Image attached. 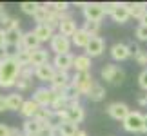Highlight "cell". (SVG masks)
<instances>
[{
    "instance_id": "cell-1",
    "label": "cell",
    "mask_w": 147,
    "mask_h": 136,
    "mask_svg": "<svg viewBox=\"0 0 147 136\" xmlns=\"http://www.w3.org/2000/svg\"><path fill=\"white\" fill-rule=\"evenodd\" d=\"M22 65L16 62L15 55L0 62V87H13L16 86V80L20 76Z\"/></svg>"
},
{
    "instance_id": "cell-2",
    "label": "cell",
    "mask_w": 147,
    "mask_h": 136,
    "mask_svg": "<svg viewBox=\"0 0 147 136\" xmlns=\"http://www.w3.org/2000/svg\"><path fill=\"white\" fill-rule=\"evenodd\" d=\"M102 78H104L105 82L113 83V86H122L123 83V78H125V73H123V69H120L118 65L115 64H105L104 67H102Z\"/></svg>"
},
{
    "instance_id": "cell-3",
    "label": "cell",
    "mask_w": 147,
    "mask_h": 136,
    "mask_svg": "<svg viewBox=\"0 0 147 136\" xmlns=\"http://www.w3.org/2000/svg\"><path fill=\"white\" fill-rule=\"evenodd\" d=\"M144 118L145 114H142L140 111H131L129 116L122 122V125L127 133H144Z\"/></svg>"
},
{
    "instance_id": "cell-4",
    "label": "cell",
    "mask_w": 147,
    "mask_h": 136,
    "mask_svg": "<svg viewBox=\"0 0 147 136\" xmlns=\"http://www.w3.org/2000/svg\"><path fill=\"white\" fill-rule=\"evenodd\" d=\"M71 83L75 86L78 91H80V94H86L91 91V87L94 86V80L91 76V73H75V76H73Z\"/></svg>"
},
{
    "instance_id": "cell-5",
    "label": "cell",
    "mask_w": 147,
    "mask_h": 136,
    "mask_svg": "<svg viewBox=\"0 0 147 136\" xmlns=\"http://www.w3.org/2000/svg\"><path fill=\"white\" fill-rule=\"evenodd\" d=\"M55 98H56V94L53 93L51 87L49 89L47 87H38V89H35V93H33V100H35L40 107H49L51 109Z\"/></svg>"
},
{
    "instance_id": "cell-6",
    "label": "cell",
    "mask_w": 147,
    "mask_h": 136,
    "mask_svg": "<svg viewBox=\"0 0 147 136\" xmlns=\"http://www.w3.org/2000/svg\"><path fill=\"white\" fill-rule=\"evenodd\" d=\"M105 15L104 4L98 2H89L86 7H84V16H86V22H100Z\"/></svg>"
},
{
    "instance_id": "cell-7",
    "label": "cell",
    "mask_w": 147,
    "mask_h": 136,
    "mask_svg": "<svg viewBox=\"0 0 147 136\" xmlns=\"http://www.w3.org/2000/svg\"><path fill=\"white\" fill-rule=\"evenodd\" d=\"M49 45H51V51H55V55H65V53H69V49H71V40L64 35H60V33H56V35L51 38Z\"/></svg>"
},
{
    "instance_id": "cell-8",
    "label": "cell",
    "mask_w": 147,
    "mask_h": 136,
    "mask_svg": "<svg viewBox=\"0 0 147 136\" xmlns=\"http://www.w3.org/2000/svg\"><path fill=\"white\" fill-rule=\"evenodd\" d=\"M105 111L113 120H118V122H123L129 116V112H131L129 107L123 104V102H113V104H109V107H107Z\"/></svg>"
},
{
    "instance_id": "cell-9",
    "label": "cell",
    "mask_w": 147,
    "mask_h": 136,
    "mask_svg": "<svg viewBox=\"0 0 147 136\" xmlns=\"http://www.w3.org/2000/svg\"><path fill=\"white\" fill-rule=\"evenodd\" d=\"M84 118H86V111H84V107L80 104H71L65 109V120L67 122H73V123H76V125H78V123L84 122Z\"/></svg>"
},
{
    "instance_id": "cell-10",
    "label": "cell",
    "mask_w": 147,
    "mask_h": 136,
    "mask_svg": "<svg viewBox=\"0 0 147 136\" xmlns=\"http://www.w3.org/2000/svg\"><path fill=\"white\" fill-rule=\"evenodd\" d=\"M73 64H75V56L71 53H65V55H55L53 58V65L56 71H69Z\"/></svg>"
},
{
    "instance_id": "cell-11",
    "label": "cell",
    "mask_w": 147,
    "mask_h": 136,
    "mask_svg": "<svg viewBox=\"0 0 147 136\" xmlns=\"http://www.w3.org/2000/svg\"><path fill=\"white\" fill-rule=\"evenodd\" d=\"M104 47H105L104 38H100V36H93V38H91V42H89V44H87V47H86V55L89 56V58L100 56L102 53H104Z\"/></svg>"
},
{
    "instance_id": "cell-12",
    "label": "cell",
    "mask_w": 147,
    "mask_h": 136,
    "mask_svg": "<svg viewBox=\"0 0 147 136\" xmlns=\"http://www.w3.org/2000/svg\"><path fill=\"white\" fill-rule=\"evenodd\" d=\"M40 40H38V36L35 35V31H27L24 33V36H22V49L29 51V53H33V51L40 49Z\"/></svg>"
},
{
    "instance_id": "cell-13",
    "label": "cell",
    "mask_w": 147,
    "mask_h": 136,
    "mask_svg": "<svg viewBox=\"0 0 147 136\" xmlns=\"http://www.w3.org/2000/svg\"><path fill=\"white\" fill-rule=\"evenodd\" d=\"M55 73H56V69H55V65L53 64H44V65H38V67H35V76L38 78V80H42V82H51L53 80V76H55Z\"/></svg>"
},
{
    "instance_id": "cell-14",
    "label": "cell",
    "mask_w": 147,
    "mask_h": 136,
    "mask_svg": "<svg viewBox=\"0 0 147 136\" xmlns=\"http://www.w3.org/2000/svg\"><path fill=\"white\" fill-rule=\"evenodd\" d=\"M111 56H113V60H116V62H122V60H127L129 56V47H127V44H122V42H118L115 44L111 47Z\"/></svg>"
},
{
    "instance_id": "cell-15",
    "label": "cell",
    "mask_w": 147,
    "mask_h": 136,
    "mask_svg": "<svg viewBox=\"0 0 147 136\" xmlns=\"http://www.w3.org/2000/svg\"><path fill=\"white\" fill-rule=\"evenodd\" d=\"M38 111H40V105L31 98V100H26L24 102V105H22V109H20V114L24 116V118H27V120H31V118L36 116Z\"/></svg>"
},
{
    "instance_id": "cell-16",
    "label": "cell",
    "mask_w": 147,
    "mask_h": 136,
    "mask_svg": "<svg viewBox=\"0 0 147 136\" xmlns=\"http://www.w3.org/2000/svg\"><path fill=\"white\" fill-rule=\"evenodd\" d=\"M125 7L129 11V15L138 20L147 13V4H144V2H129V4H125Z\"/></svg>"
},
{
    "instance_id": "cell-17",
    "label": "cell",
    "mask_w": 147,
    "mask_h": 136,
    "mask_svg": "<svg viewBox=\"0 0 147 136\" xmlns=\"http://www.w3.org/2000/svg\"><path fill=\"white\" fill-rule=\"evenodd\" d=\"M78 31V27H76V22L73 20V18H67V20H62L60 22V26H58V33L60 35H64L67 38H73V35Z\"/></svg>"
},
{
    "instance_id": "cell-18",
    "label": "cell",
    "mask_w": 147,
    "mask_h": 136,
    "mask_svg": "<svg viewBox=\"0 0 147 136\" xmlns=\"http://www.w3.org/2000/svg\"><path fill=\"white\" fill-rule=\"evenodd\" d=\"M73 67L76 69V73H89L91 71V58L87 55H78V56H75Z\"/></svg>"
},
{
    "instance_id": "cell-19",
    "label": "cell",
    "mask_w": 147,
    "mask_h": 136,
    "mask_svg": "<svg viewBox=\"0 0 147 136\" xmlns=\"http://www.w3.org/2000/svg\"><path fill=\"white\" fill-rule=\"evenodd\" d=\"M44 127V123L36 122L35 118H31V120H26L24 122V134L26 136H38Z\"/></svg>"
},
{
    "instance_id": "cell-20",
    "label": "cell",
    "mask_w": 147,
    "mask_h": 136,
    "mask_svg": "<svg viewBox=\"0 0 147 136\" xmlns=\"http://www.w3.org/2000/svg\"><path fill=\"white\" fill-rule=\"evenodd\" d=\"M49 62V53L46 49H36V51H33L31 53V65L33 67H38V65H44V64H47Z\"/></svg>"
},
{
    "instance_id": "cell-21",
    "label": "cell",
    "mask_w": 147,
    "mask_h": 136,
    "mask_svg": "<svg viewBox=\"0 0 147 136\" xmlns=\"http://www.w3.org/2000/svg\"><path fill=\"white\" fill-rule=\"evenodd\" d=\"M35 35L38 36V40L40 42H51V38L55 36V33H53V29H51L49 26H46V24H38L36 27H35Z\"/></svg>"
},
{
    "instance_id": "cell-22",
    "label": "cell",
    "mask_w": 147,
    "mask_h": 136,
    "mask_svg": "<svg viewBox=\"0 0 147 136\" xmlns=\"http://www.w3.org/2000/svg\"><path fill=\"white\" fill-rule=\"evenodd\" d=\"M111 16H113V20H115V22H118V24H125L131 15H129V11H127V7H125V4H120V2H118V7L113 11V15H111Z\"/></svg>"
},
{
    "instance_id": "cell-23",
    "label": "cell",
    "mask_w": 147,
    "mask_h": 136,
    "mask_svg": "<svg viewBox=\"0 0 147 136\" xmlns=\"http://www.w3.org/2000/svg\"><path fill=\"white\" fill-rule=\"evenodd\" d=\"M91 38H93V36H89V35H87V33L84 31V29H78V31L75 33V35H73L71 42L75 44L76 47H84V49H86V47H87V44L91 42Z\"/></svg>"
},
{
    "instance_id": "cell-24",
    "label": "cell",
    "mask_w": 147,
    "mask_h": 136,
    "mask_svg": "<svg viewBox=\"0 0 147 136\" xmlns=\"http://www.w3.org/2000/svg\"><path fill=\"white\" fill-rule=\"evenodd\" d=\"M51 15H53V9L49 7V4H40L38 9H36V13H35V20L38 24H46Z\"/></svg>"
},
{
    "instance_id": "cell-25",
    "label": "cell",
    "mask_w": 147,
    "mask_h": 136,
    "mask_svg": "<svg viewBox=\"0 0 147 136\" xmlns=\"http://www.w3.org/2000/svg\"><path fill=\"white\" fill-rule=\"evenodd\" d=\"M24 98H22V94L20 93H11L7 94V107H9V111H20L22 109V105H24Z\"/></svg>"
},
{
    "instance_id": "cell-26",
    "label": "cell",
    "mask_w": 147,
    "mask_h": 136,
    "mask_svg": "<svg viewBox=\"0 0 147 136\" xmlns=\"http://www.w3.org/2000/svg\"><path fill=\"white\" fill-rule=\"evenodd\" d=\"M80 129H78L76 123H73V122H62L60 125H58V134L60 136H75Z\"/></svg>"
},
{
    "instance_id": "cell-27",
    "label": "cell",
    "mask_w": 147,
    "mask_h": 136,
    "mask_svg": "<svg viewBox=\"0 0 147 136\" xmlns=\"http://www.w3.org/2000/svg\"><path fill=\"white\" fill-rule=\"evenodd\" d=\"M67 98V102H69V104H80V91H78L75 86H73V83H69V86H67L65 89H64V93H62Z\"/></svg>"
},
{
    "instance_id": "cell-28",
    "label": "cell",
    "mask_w": 147,
    "mask_h": 136,
    "mask_svg": "<svg viewBox=\"0 0 147 136\" xmlns=\"http://www.w3.org/2000/svg\"><path fill=\"white\" fill-rule=\"evenodd\" d=\"M87 98L91 100V102H102V100L105 98V89H104V86H100V83L94 82V86L87 93Z\"/></svg>"
},
{
    "instance_id": "cell-29",
    "label": "cell",
    "mask_w": 147,
    "mask_h": 136,
    "mask_svg": "<svg viewBox=\"0 0 147 136\" xmlns=\"http://www.w3.org/2000/svg\"><path fill=\"white\" fill-rule=\"evenodd\" d=\"M15 58H16V62H18L22 67L31 65V53H29V51H26V49L16 51V53H15Z\"/></svg>"
},
{
    "instance_id": "cell-30",
    "label": "cell",
    "mask_w": 147,
    "mask_h": 136,
    "mask_svg": "<svg viewBox=\"0 0 147 136\" xmlns=\"http://www.w3.org/2000/svg\"><path fill=\"white\" fill-rule=\"evenodd\" d=\"M84 31L87 33L89 36H98V31H100V22H84Z\"/></svg>"
},
{
    "instance_id": "cell-31",
    "label": "cell",
    "mask_w": 147,
    "mask_h": 136,
    "mask_svg": "<svg viewBox=\"0 0 147 136\" xmlns=\"http://www.w3.org/2000/svg\"><path fill=\"white\" fill-rule=\"evenodd\" d=\"M38 5H40V4H36V2H22V4H20V9L24 11L26 15H31V16H35L36 9H38Z\"/></svg>"
},
{
    "instance_id": "cell-32",
    "label": "cell",
    "mask_w": 147,
    "mask_h": 136,
    "mask_svg": "<svg viewBox=\"0 0 147 136\" xmlns=\"http://www.w3.org/2000/svg\"><path fill=\"white\" fill-rule=\"evenodd\" d=\"M49 7L53 11H56V13H65V11L69 9V4L67 2H51Z\"/></svg>"
},
{
    "instance_id": "cell-33",
    "label": "cell",
    "mask_w": 147,
    "mask_h": 136,
    "mask_svg": "<svg viewBox=\"0 0 147 136\" xmlns=\"http://www.w3.org/2000/svg\"><path fill=\"white\" fill-rule=\"evenodd\" d=\"M33 75H35L33 65H26V67H22V69H20V76H18V78H24V80H29V82H31Z\"/></svg>"
},
{
    "instance_id": "cell-34",
    "label": "cell",
    "mask_w": 147,
    "mask_h": 136,
    "mask_svg": "<svg viewBox=\"0 0 147 136\" xmlns=\"http://www.w3.org/2000/svg\"><path fill=\"white\" fill-rule=\"evenodd\" d=\"M134 35H136L138 40H147V26H142V24H140V26L136 27V33H134Z\"/></svg>"
},
{
    "instance_id": "cell-35",
    "label": "cell",
    "mask_w": 147,
    "mask_h": 136,
    "mask_svg": "<svg viewBox=\"0 0 147 136\" xmlns=\"http://www.w3.org/2000/svg\"><path fill=\"white\" fill-rule=\"evenodd\" d=\"M15 87L18 89V91H26V89H29V87H31V82H29V80H24V78H18Z\"/></svg>"
},
{
    "instance_id": "cell-36",
    "label": "cell",
    "mask_w": 147,
    "mask_h": 136,
    "mask_svg": "<svg viewBox=\"0 0 147 136\" xmlns=\"http://www.w3.org/2000/svg\"><path fill=\"white\" fill-rule=\"evenodd\" d=\"M138 86L142 87L144 91H147V69H144L142 73H140V76H138Z\"/></svg>"
},
{
    "instance_id": "cell-37",
    "label": "cell",
    "mask_w": 147,
    "mask_h": 136,
    "mask_svg": "<svg viewBox=\"0 0 147 136\" xmlns=\"http://www.w3.org/2000/svg\"><path fill=\"white\" fill-rule=\"evenodd\" d=\"M118 7V2H109V4H104V9H105V15H113V11Z\"/></svg>"
},
{
    "instance_id": "cell-38",
    "label": "cell",
    "mask_w": 147,
    "mask_h": 136,
    "mask_svg": "<svg viewBox=\"0 0 147 136\" xmlns=\"http://www.w3.org/2000/svg\"><path fill=\"white\" fill-rule=\"evenodd\" d=\"M127 47H129V55L134 56V58H136V55L140 53V51H142V49H140V47H138V45L134 44V42H133V44H127Z\"/></svg>"
},
{
    "instance_id": "cell-39",
    "label": "cell",
    "mask_w": 147,
    "mask_h": 136,
    "mask_svg": "<svg viewBox=\"0 0 147 136\" xmlns=\"http://www.w3.org/2000/svg\"><path fill=\"white\" fill-rule=\"evenodd\" d=\"M136 62L140 65H147V53L145 51H140V53L136 55Z\"/></svg>"
},
{
    "instance_id": "cell-40",
    "label": "cell",
    "mask_w": 147,
    "mask_h": 136,
    "mask_svg": "<svg viewBox=\"0 0 147 136\" xmlns=\"http://www.w3.org/2000/svg\"><path fill=\"white\" fill-rule=\"evenodd\" d=\"M11 20H13V18H11V16H9L7 13H5V11H4L2 15H0V24H2L4 27H7V26L11 24Z\"/></svg>"
},
{
    "instance_id": "cell-41",
    "label": "cell",
    "mask_w": 147,
    "mask_h": 136,
    "mask_svg": "<svg viewBox=\"0 0 147 136\" xmlns=\"http://www.w3.org/2000/svg\"><path fill=\"white\" fill-rule=\"evenodd\" d=\"M4 111H9V107H7V96L0 94V112H4Z\"/></svg>"
},
{
    "instance_id": "cell-42",
    "label": "cell",
    "mask_w": 147,
    "mask_h": 136,
    "mask_svg": "<svg viewBox=\"0 0 147 136\" xmlns=\"http://www.w3.org/2000/svg\"><path fill=\"white\" fill-rule=\"evenodd\" d=\"M0 47H7V36H5V29H0Z\"/></svg>"
},
{
    "instance_id": "cell-43",
    "label": "cell",
    "mask_w": 147,
    "mask_h": 136,
    "mask_svg": "<svg viewBox=\"0 0 147 136\" xmlns=\"http://www.w3.org/2000/svg\"><path fill=\"white\" fill-rule=\"evenodd\" d=\"M9 134H11V127L0 123V136H9Z\"/></svg>"
},
{
    "instance_id": "cell-44",
    "label": "cell",
    "mask_w": 147,
    "mask_h": 136,
    "mask_svg": "<svg viewBox=\"0 0 147 136\" xmlns=\"http://www.w3.org/2000/svg\"><path fill=\"white\" fill-rule=\"evenodd\" d=\"M5 29H20V20L18 18H13V20H11V24L5 27Z\"/></svg>"
},
{
    "instance_id": "cell-45",
    "label": "cell",
    "mask_w": 147,
    "mask_h": 136,
    "mask_svg": "<svg viewBox=\"0 0 147 136\" xmlns=\"http://www.w3.org/2000/svg\"><path fill=\"white\" fill-rule=\"evenodd\" d=\"M9 53H7V47H0V62L5 60V58H9Z\"/></svg>"
},
{
    "instance_id": "cell-46",
    "label": "cell",
    "mask_w": 147,
    "mask_h": 136,
    "mask_svg": "<svg viewBox=\"0 0 147 136\" xmlns=\"http://www.w3.org/2000/svg\"><path fill=\"white\" fill-rule=\"evenodd\" d=\"M9 136H24V131H18L16 127H11V134Z\"/></svg>"
},
{
    "instance_id": "cell-47",
    "label": "cell",
    "mask_w": 147,
    "mask_h": 136,
    "mask_svg": "<svg viewBox=\"0 0 147 136\" xmlns=\"http://www.w3.org/2000/svg\"><path fill=\"white\" fill-rule=\"evenodd\" d=\"M138 104L142 105V107H145V105H147V94H144V96H140V98H138Z\"/></svg>"
},
{
    "instance_id": "cell-48",
    "label": "cell",
    "mask_w": 147,
    "mask_h": 136,
    "mask_svg": "<svg viewBox=\"0 0 147 136\" xmlns=\"http://www.w3.org/2000/svg\"><path fill=\"white\" fill-rule=\"evenodd\" d=\"M140 24H142V26H147V13L142 16V18H140Z\"/></svg>"
},
{
    "instance_id": "cell-49",
    "label": "cell",
    "mask_w": 147,
    "mask_h": 136,
    "mask_svg": "<svg viewBox=\"0 0 147 136\" xmlns=\"http://www.w3.org/2000/svg\"><path fill=\"white\" fill-rule=\"evenodd\" d=\"M75 136H87V133H86V131H82V129H80V131H78Z\"/></svg>"
},
{
    "instance_id": "cell-50",
    "label": "cell",
    "mask_w": 147,
    "mask_h": 136,
    "mask_svg": "<svg viewBox=\"0 0 147 136\" xmlns=\"http://www.w3.org/2000/svg\"><path fill=\"white\" fill-rule=\"evenodd\" d=\"M144 133H147V114H145V118H144Z\"/></svg>"
},
{
    "instance_id": "cell-51",
    "label": "cell",
    "mask_w": 147,
    "mask_h": 136,
    "mask_svg": "<svg viewBox=\"0 0 147 136\" xmlns=\"http://www.w3.org/2000/svg\"><path fill=\"white\" fill-rule=\"evenodd\" d=\"M4 13V4H0V15Z\"/></svg>"
},
{
    "instance_id": "cell-52",
    "label": "cell",
    "mask_w": 147,
    "mask_h": 136,
    "mask_svg": "<svg viewBox=\"0 0 147 136\" xmlns=\"http://www.w3.org/2000/svg\"><path fill=\"white\" fill-rule=\"evenodd\" d=\"M24 136H26V134H24Z\"/></svg>"
}]
</instances>
